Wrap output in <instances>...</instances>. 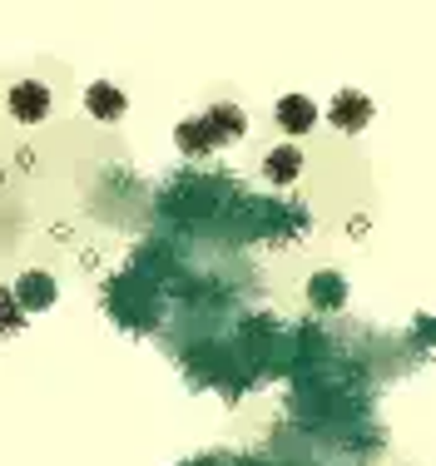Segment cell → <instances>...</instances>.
Wrapping results in <instances>:
<instances>
[{
    "mask_svg": "<svg viewBox=\"0 0 436 466\" xmlns=\"http://www.w3.org/2000/svg\"><path fill=\"white\" fill-rule=\"evenodd\" d=\"M50 85H40V80H15L5 90V109H10V119H20V125H40L45 115H50Z\"/></svg>",
    "mask_w": 436,
    "mask_h": 466,
    "instance_id": "3957f363",
    "label": "cell"
},
{
    "mask_svg": "<svg viewBox=\"0 0 436 466\" xmlns=\"http://www.w3.org/2000/svg\"><path fill=\"white\" fill-rule=\"evenodd\" d=\"M194 466H259L253 457H194Z\"/></svg>",
    "mask_w": 436,
    "mask_h": 466,
    "instance_id": "30bf717a",
    "label": "cell"
},
{
    "mask_svg": "<svg viewBox=\"0 0 436 466\" xmlns=\"http://www.w3.org/2000/svg\"><path fill=\"white\" fill-rule=\"evenodd\" d=\"M328 119H332L338 135H362V129L372 125V99H367L362 90H342V95H332Z\"/></svg>",
    "mask_w": 436,
    "mask_h": 466,
    "instance_id": "277c9868",
    "label": "cell"
},
{
    "mask_svg": "<svg viewBox=\"0 0 436 466\" xmlns=\"http://www.w3.org/2000/svg\"><path fill=\"white\" fill-rule=\"evenodd\" d=\"M85 109L95 119H105V125H115V119H125V109H129V95L119 90V85H109V80H95L85 90Z\"/></svg>",
    "mask_w": 436,
    "mask_h": 466,
    "instance_id": "52a82bcc",
    "label": "cell"
},
{
    "mask_svg": "<svg viewBox=\"0 0 436 466\" xmlns=\"http://www.w3.org/2000/svg\"><path fill=\"white\" fill-rule=\"evenodd\" d=\"M25 323V313L15 308V298H10V288H0V338H10V332H20Z\"/></svg>",
    "mask_w": 436,
    "mask_h": 466,
    "instance_id": "9c48e42d",
    "label": "cell"
},
{
    "mask_svg": "<svg viewBox=\"0 0 436 466\" xmlns=\"http://www.w3.org/2000/svg\"><path fill=\"white\" fill-rule=\"evenodd\" d=\"M273 119H278L283 135H308V129L318 125V105H312L308 95H283L273 105Z\"/></svg>",
    "mask_w": 436,
    "mask_h": 466,
    "instance_id": "8992f818",
    "label": "cell"
},
{
    "mask_svg": "<svg viewBox=\"0 0 436 466\" xmlns=\"http://www.w3.org/2000/svg\"><path fill=\"white\" fill-rule=\"evenodd\" d=\"M298 174H303V149H298V144H278V149L263 154V179L268 184L288 188V184H298Z\"/></svg>",
    "mask_w": 436,
    "mask_h": 466,
    "instance_id": "ba28073f",
    "label": "cell"
},
{
    "mask_svg": "<svg viewBox=\"0 0 436 466\" xmlns=\"http://www.w3.org/2000/svg\"><path fill=\"white\" fill-rule=\"evenodd\" d=\"M10 298H15L20 313H45V308H55V298H60V283H55V273H45V268H25L15 283H10Z\"/></svg>",
    "mask_w": 436,
    "mask_h": 466,
    "instance_id": "7a4b0ae2",
    "label": "cell"
},
{
    "mask_svg": "<svg viewBox=\"0 0 436 466\" xmlns=\"http://www.w3.org/2000/svg\"><path fill=\"white\" fill-rule=\"evenodd\" d=\"M308 303L318 308V313H338V308L348 303V279H342L338 268H318L308 279Z\"/></svg>",
    "mask_w": 436,
    "mask_h": 466,
    "instance_id": "5b68a950",
    "label": "cell"
},
{
    "mask_svg": "<svg viewBox=\"0 0 436 466\" xmlns=\"http://www.w3.org/2000/svg\"><path fill=\"white\" fill-rule=\"evenodd\" d=\"M248 135V115H243L233 99H223V105H208L204 115H188L174 125V144L188 154V159H204V154L223 149V144H238Z\"/></svg>",
    "mask_w": 436,
    "mask_h": 466,
    "instance_id": "6da1fadb",
    "label": "cell"
}]
</instances>
